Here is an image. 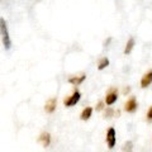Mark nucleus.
<instances>
[{"label": "nucleus", "instance_id": "9d476101", "mask_svg": "<svg viewBox=\"0 0 152 152\" xmlns=\"http://www.w3.org/2000/svg\"><path fill=\"white\" fill-rule=\"evenodd\" d=\"M91 114H93V108L86 107L83 109L81 114H80V118H81V121H89L90 118H91Z\"/></svg>", "mask_w": 152, "mask_h": 152}, {"label": "nucleus", "instance_id": "423d86ee", "mask_svg": "<svg viewBox=\"0 0 152 152\" xmlns=\"http://www.w3.org/2000/svg\"><path fill=\"white\" fill-rule=\"evenodd\" d=\"M56 107H57V99L56 98H51L45 104V110H46V113L52 114L56 110Z\"/></svg>", "mask_w": 152, "mask_h": 152}, {"label": "nucleus", "instance_id": "f257e3e1", "mask_svg": "<svg viewBox=\"0 0 152 152\" xmlns=\"http://www.w3.org/2000/svg\"><path fill=\"white\" fill-rule=\"evenodd\" d=\"M0 36H1V42L5 50H9L12 47V39L9 36V29L7 20L4 18H0Z\"/></svg>", "mask_w": 152, "mask_h": 152}, {"label": "nucleus", "instance_id": "0eeeda50", "mask_svg": "<svg viewBox=\"0 0 152 152\" xmlns=\"http://www.w3.org/2000/svg\"><path fill=\"white\" fill-rule=\"evenodd\" d=\"M38 141L43 147H48L51 145V134L48 132H42L38 137Z\"/></svg>", "mask_w": 152, "mask_h": 152}, {"label": "nucleus", "instance_id": "f3484780", "mask_svg": "<svg viewBox=\"0 0 152 152\" xmlns=\"http://www.w3.org/2000/svg\"><path fill=\"white\" fill-rule=\"evenodd\" d=\"M129 90H131V88H126L124 90H123V93H124V94H127V93H129Z\"/></svg>", "mask_w": 152, "mask_h": 152}, {"label": "nucleus", "instance_id": "2eb2a0df", "mask_svg": "<svg viewBox=\"0 0 152 152\" xmlns=\"http://www.w3.org/2000/svg\"><path fill=\"white\" fill-rule=\"evenodd\" d=\"M147 118H148V121H152V107L148 109V112H147Z\"/></svg>", "mask_w": 152, "mask_h": 152}, {"label": "nucleus", "instance_id": "ddd939ff", "mask_svg": "<svg viewBox=\"0 0 152 152\" xmlns=\"http://www.w3.org/2000/svg\"><path fill=\"white\" fill-rule=\"evenodd\" d=\"M122 151H123V152H132V151H133V143H132L131 141L126 142V143L123 145V148H122Z\"/></svg>", "mask_w": 152, "mask_h": 152}, {"label": "nucleus", "instance_id": "f03ea898", "mask_svg": "<svg viewBox=\"0 0 152 152\" xmlns=\"http://www.w3.org/2000/svg\"><path fill=\"white\" fill-rule=\"evenodd\" d=\"M80 99H81V93L79 91V90H75V91L70 95L69 98H66L65 100H64V104H65V107H74L79 102H80Z\"/></svg>", "mask_w": 152, "mask_h": 152}, {"label": "nucleus", "instance_id": "9b49d317", "mask_svg": "<svg viewBox=\"0 0 152 152\" xmlns=\"http://www.w3.org/2000/svg\"><path fill=\"white\" fill-rule=\"evenodd\" d=\"M134 43H136V42H134V38L131 37L129 39H128V42L126 43L124 51H123V52H124V55H129V53H131L132 50H133V47H134Z\"/></svg>", "mask_w": 152, "mask_h": 152}, {"label": "nucleus", "instance_id": "dca6fc26", "mask_svg": "<svg viewBox=\"0 0 152 152\" xmlns=\"http://www.w3.org/2000/svg\"><path fill=\"white\" fill-rule=\"evenodd\" d=\"M103 108H104V103L103 102H99L98 105H96V110H102Z\"/></svg>", "mask_w": 152, "mask_h": 152}, {"label": "nucleus", "instance_id": "f8f14e48", "mask_svg": "<svg viewBox=\"0 0 152 152\" xmlns=\"http://www.w3.org/2000/svg\"><path fill=\"white\" fill-rule=\"evenodd\" d=\"M109 66V60L107 58V57H103V58H100V61H99L98 64V70H104L105 67H108Z\"/></svg>", "mask_w": 152, "mask_h": 152}, {"label": "nucleus", "instance_id": "20e7f679", "mask_svg": "<svg viewBox=\"0 0 152 152\" xmlns=\"http://www.w3.org/2000/svg\"><path fill=\"white\" fill-rule=\"evenodd\" d=\"M117 100H118V90H117L115 88H112V89L107 93L105 100H104V103H105L107 105H113V104L115 103Z\"/></svg>", "mask_w": 152, "mask_h": 152}, {"label": "nucleus", "instance_id": "4468645a", "mask_svg": "<svg viewBox=\"0 0 152 152\" xmlns=\"http://www.w3.org/2000/svg\"><path fill=\"white\" fill-rule=\"evenodd\" d=\"M113 114H114L113 109L112 108H107V110H105V113H104V115H105V118H112Z\"/></svg>", "mask_w": 152, "mask_h": 152}, {"label": "nucleus", "instance_id": "6e6552de", "mask_svg": "<svg viewBox=\"0 0 152 152\" xmlns=\"http://www.w3.org/2000/svg\"><path fill=\"white\" fill-rule=\"evenodd\" d=\"M152 84V70L146 72L141 79V88H147Z\"/></svg>", "mask_w": 152, "mask_h": 152}, {"label": "nucleus", "instance_id": "7ed1b4c3", "mask_svg": "<svg viewBox=\"0 0 152 152\" xmlns=\"http://www.w3.org/2000/svg\"><path fill=\"white\" fill-rule=\"evenodd\" d=\"M105 141H107V145L109 148H113L114 146L117 143V133H115V129L113 127H110L107 132V137H105Z\"/></svg>", "mask_w": 152, "mask_h": 152}, {"label": "nucleus", "instance_id": "1a4fd4ad", "mask_svg": "<svg viewBox=\"0 0 152 152\" xmlns=\"http://www.w3.org/2000/svg\"><path fill=\"white\" fill-rule=\"evenodd\" d=\"M85 79H86V75L85 74H81V75H77V76H71V77L69 79V83L75 85V86H79V85H81Z\"/></svg>", "mask_w": 152, "mask_h": 152}, {"label": "nucleus", "instance_id": "39448f33", "mask_svg": "<svg viewBox=\"0 0 152 152\" xmlns=\"http://www.w3.org/2000/svg\"><path fill=\"white\" fill-rule=\"evenodd\" d=\"M137 107H138V103H137L134 96H132V98H129L126 102V104H124V110L127 113H134L137 110Z\"/></svg>", "mask_w": 152, "mask_h": 152}]
</instances>
